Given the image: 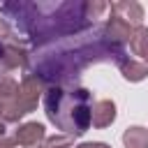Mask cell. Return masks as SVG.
I'll return each instance as SVG.
<instances>
[{"mask_svg": "<svg viewBox=\"0 0 148 148\" xmlns=\"http://www.w3.org/2000/svg\"><path fill=\"white\" fill-rule=\"evenodd\" d=\"M116 120V104L111 99H99L92 104V113H90V125L95 127H109Z\"/></svg>", "mask_w": 148, "mask_h": 148, "instance_id": "52a82bcc", "label": "cell"}, {"mask_svg": "<svg viewBox=\"0 0 148 148\" xmlns=\"http://www.w3.org/2000/svg\"><path fill=\"white\" fill-rule=\"evenodd\" d=\"M92 104V92L86 88L51 86L44 95L46 118L67 136H81L88 132Z\"/></svg>", "mask_w": 148, "mask_h": 148, "instance_id": "7a4b0ae2", "label": "cell"}, {"mask_svg": "<svg viewBox=\"0 0 148 148\" xmlns=\"http://www.w3.org/2000/svg\"><path fill=\"white\" fill-rule=\"evenodd\" d=\"M120 72H123V76L127 81H141V79L148 76V65L146 62H136L134 58H130V60H125L120 65Z\"/></svg>", "mask_w": 148, "mask_h": 148, "instance_id": "30bf717a", "label": "cell"}, {"mask_svg": "<svg viewBox=\"0 0 148 148\" xmlns=\"http://www.w3.org/2000/svg\"><path fill=\"white\" fill-rule=\"evenodd\" d=\"M12 42H18V39L14 37V32H12V28L7 25V21L0 18V44H12Z\"/></svg>", "mask_w": 148, "mask_h": 148, "instance_id": "4fadbf2b", "label": "cell"}, {"mask_svg": "<svg viewBox=\"0 0 148 148\" xmlns=\"http://www.w3.org/2000/svg\"><path fill=\"white\" fill-rule=\"evenodd\" d=\"M109 9H111V14L120 16L123 21H127L130 25H136V28H139V23H141V18H143V9H141V5H139V2H134V0L111 2V5H109Z\"/></svg>", "mask_w": 148, "mask_h": 148, "instance_id": "5b68a950", "label": "cell"}, {"mask_svg": "<svg viewBox=\"0 0 148 148\" xmlns=\"http://www.w3.org/2000/svg\"><path fill=\"white\" fill-rule=\"evenodd\" d=\"M76 148H111V146H106V143H102V141H95V143H81V146H76Z\"/></svg>", "mask_w": 148, "mask_h": 148, "instance_id": "5bb4252c", "label": "cell"}, {"mask_svg": "<svg viewBox=\"0 0 148 148\" xmlns=\"http://www.w3.org/2000/svg\"><path fill=\"white\" fill-rule=\"evenodd\" d=\"M14 139H16L18 146L32 148L39 141H44V125L42 123H25V125H21V127L14 130Z\"/></svg>", "mask_w": 148, "mask_h": 148, "instance_id": "8992f818", "label": "cell"}, {"mask_svg": "<svg viewBox=\"0 0 148 148\" xmlns=\"http://www.w3.org/2000/svg\"><path fill=\"white\" fill-rule=\"evenodd\" d=\"M14 132L7 127V123H0V148H14Z\"/></svg>", "mask_w": 148, "mask_h": 148, "instance_id": "7c38bea8", "label": "cell"}, {"mask_svg": "<svg viewBox=\"0 0 148 148\" xmlns=\"http://www.w3.org/2000/svg\"><path fill=\"white\" fill-rule=\"evenodd\" d=\"M74 146V136H67V134H58V136H49L44 139L42 148H72Z\"/></svg>", "mask_w": 148, "mask_h": 148, "instance_id": "8fae6325", "label": "cell"}, {"mask_svg": "<svg viewBox=\"0 0 148 148\" xmlns=\"http://www.w3.org/2000/svg\"><path fill=\"white\" fill-rule=\"evenodd\" d=\"M125 60H130V56L123 46L113 44L104 35V25H90L88 30L62 37V42L53 49L42 51L32 67V76H37L42 83L65 86L92 62L123 65Z\"/></svg>", "mask_w": 148, "mask_h": 148, "instance_id": "6da1fadb", "label": "cell"}, {"mask_svg": "<svg viewBox=\"0 0 148 148\" xmlns=\"http://www.w3.org/2000/svg\"><path fill=\"white\" fill-rule=\"evenodd\" d=\"M42 88H44V83H42L37 76L28 74V76L23 79V83L16 88L12 104H9V109L5 111V116H2V123H14V120L23 118L25 113H30V111L37 106V99H39Z\"/></svg>", "mask_w": 148, "mask_h": 148, "instance_id": "3957f363", "label": "cell"}, {"mask_svg": "<svg viewBox=\"0 0 148 148\" xmlns=\"http://www.w3.org/2000/svg\"><path fill=\"white\" fill-rule=\"evenodd\" d=\"M130 49L134 56H141L148 65V28H143V25L134 28V32L130 37Z\"/></svg>", "mask_w": 148, "mask_h": 148, "instance_id": "ba28073f", "label": "cell"}, {"mask_svg": "<svg viewBox=\"0 0 148 148\" xmlns=\"http://www.w3.org/2000/svg\"><path fill=\"white\" fill-rule=\"evenodd\" d=\"M125 148H148V130L146 127H127L123 134Z\"/></svg>", "mask_w": 148, "mask_h": 148, "instance_id": "9c48e42d", "label": "cell"}, {"mask_svg": "<svg viewBox=\"0 0 148 148\" xmlns=\"http://www.w3.org/2000/svg\"><path fill=\"white\" fill-rule=\"evenodd\" d=\"M132 32H134V28H132L127 21H123L120 16H116V14H111V18L104 23V35H106L113 44H118V46H123L125 42H130Z\"/></svg>", "mask_w": 148, "mask_h": 148, "instance_id": "277c9868", "label": "cell"}]
</instances>
